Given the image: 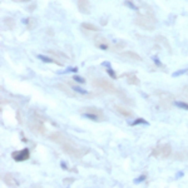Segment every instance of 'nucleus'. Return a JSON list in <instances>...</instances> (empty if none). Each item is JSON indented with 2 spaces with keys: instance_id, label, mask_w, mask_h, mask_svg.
Listing matches in <instances>:
<instances>
[{
  "instance_id": "7",
  "label": "nucleus",
  "mask_w": 188,
  "mask_h": 188,
  "mask_svg": "<svg viewBox=\"0 0 188 188\" xmlns=\"http://www.w3.org/2000/svg\"><path fill=\"white\" fill-rule=\"evenodd\" d=\"M187 72H188V68H184V69H181V70L174 72V73L172 74V77H179V75H182V74H184V73H187Z\"/></svg>"
},
{
  "instance_id": "13",
  "label": "nucleus",
  "mask_w": 188,
  "mask_h": 188,
  "mask_svg": "<svg viewBox=\"0 0 188 188\" xmlns=\"http://www.w3.org/2000/svg\"><path fill=\"white\" fill-rule=\"evenodd\" d=\"M107 73H108V75L111 78H117V75H115V73H114V70L112 68H107Z\"/></svg>"
},
{
  "instance_id": "9",
  "label": "nucleus",
  "mask_w": 188,
  "mask_h": 188,
  "mask_svg": "<svg viewBox=\"0 0 188 188\" xmlns=\"http://www.w3.org/2000/svg\"><path fill=\"white\" fill-rule=\"evenodd\" d=\"M69 72H73V73H77L78 72V68L75 66H72V68H68V69H65V70H63V72H59V74H65V73H69Z\"/></svg>"
},
{
  "instance_id": "21",
  "label": "nucleus",
  "mask_w": 188,
  "mask_h": 188,
  "mask_svg": "<svg viewBox=\"0 0 188 188\" xmlns=\"http://www.w3.org/2000/svg\"><path fill=\"white\" fill-rule=\"evenodd\" d=\"M23 2H28V0H23Z\"/></svg>"
},
{
  "instance_id": "20",
  "label": "nucleus",
  "mask_w": 188,
  "mask_h": 188,
  "mask_svg": "<svg viewBox=\"0 0 188 188\" xmlns=\"http://www.w3.org/2000/svg\"><path fill=\"white\" fill-rule=\"evenodd\" d=\"M60 166H62V168H64V169L66 168V164H65L64 162H62V163H60Z\"/></svg>"
},
{
  "instance_id": "8",
  "label": "nucleus",
  "mask_w": 188,
  "mask_h": 188,
  "mask_svg": "<svg viewBox=\"0 0 188 188\" xmlns=\"http://www.w3.org/2000/svg\"><path fill=\"white\" fill-rule=\"evenodd\" d=\"M83 117H85L88 119H92V120H98V117L96 114H92V113H84Z\"/></svg>"
},
{
  "instance_id": "3",
  "label": "nucleus",
  "mask_w": 188,
  "mask_h": 188,
  "mask_svg": "<svg viewBox=\"0 0 188 188\" xmlns=\"http://www.w3.org/2000/svg\"><path fill=\"white\" fill-rule=\"evenodd\" d=\"M139 124H144V126H149V123L147 122L145 119H143V118H138V119H136L134 122H132L130 123V126H139Z\"/></svg>"
},
{
  "instance_id": "1",
  "label": "nucleus",
  "mask_w": 188,
  "mask_h": 188,
  "mask_svg": "<svg viewBox=\"0 0 188 188\" xmlns=\"http://www.w3.org/2000/svg\"><path fill=\"white\" fill-rule=\"evenodd\" d=\"M13 158H14V160H17V162H23V160H26L29 158V149L28 148H24L19 152H14L11 154Z\"/></svg>"
},
{
  "instance_id": "19",
  "label": "nucleus",
  "mask_w": 188,
  "mask_h": 188,
  "mask_svg": "<svg viewBox=\"0 0 188 188\" xmlns=\"http://www.w3.org/2000/svg\"><path fill=\"white\" fill-rule=\"evenodd\" d=\"M21 23H23V24H28V23H29V19H28V18H25V19L21 20Z\"/></svg>"
},
{
  "instance_id": "17",
  "label": "nucleus",
  "mask_w": 188,
  "mask_h": 188,
  "mask_svg": "<svg viewBox=\"0 0 188 188\" xmlns=\"http://www.w3.org/2000/svg\"><path fill=\"white\" fill-rule=\"evenodd\" d=\"M102 65L103 66H107V68H111V63L109 62H104V63H102Z\"/></svg>"
},
{
  "instance_id": "15",
  "label": "nucleus",
  "mask_w": 188,
  "mask_h": 188,
  "mask_svg": "<svg viewBox=\"0 0 188 188\" xmlns=\"http://www.w3.org/2000/svg\"><path fill=\"white\" fill-rule=\"evenodd\" d=\"M117 109H118L120 113H123L124 115H126V114H130V112H128L127 109H122V108H120V107H117Z\"/></svg>"
},
{
  "instance_id": "18",
  "label": "nucleus",
  "mask_w": 188,
  "mask_h": 188,
  "mask_svg": "<svg viewBox=\"0 0 188 188\" xmlns=\"http://www.w3.org/2000/svg\"><path fill=\"white\" fill-rule=\"evenodd\" d=\"M183 176V172H178L177 174H176V178H181Z\"/></svg>"
},
{
  "instance_id": "6",
  "label": "nucleus",
  "mask_w": 188,
  "mask_h": 188,
  "mask_svg": "<svg viewBox=\"0 0 188 188\" xmlns=\"http://www.w3.org/2000/svg\"><path fill=\"white\" fill-rule=\"evenodd\" d=\"M72 89L74 90V92H77V93H79V94H88V92L85 90V89H83V88H80V87H72Z\"/></svg>"
},
{
  "instance_id": "5",
  "label": "nucleus",
  "mask_w": 188,
  "mask_h": 188,
  "mask_svg": "<svg viewBox=\"0 0 188 188\" xmlns=\"http://www.w3.org/2000/svg\"><path fill=\"white\" fill-rule=\"evenodd\" d=\"M174 104H176V107H178V108H181V109L188 111V104L184 103V102H174Z\"/></svg>"
},
{
  "instance_id": "10",
  "label": "nucleus",
  "mask_w": 188,
  "mask_h": 188,
  "mask_svg": "<svg viewBox=\"0 0 188 188\" xmlns=\"http://www.w3.org/2000/svg\"><path fill=\"white\" fill-rule=\"evenodd\" d=\"M124 4H126L127 6H129V8L132 9V10H138V6H137L136 4H133L132 2H129V0H127V2H126Z\"/></svg>"
},
{
  "instance_id": "12",
  "label": "nucleus",
  "mask_w": 188,
  "mask_h": 188,
  "mask_svg": "<svg viewBox=\"0 0 188 188\" xmlns=\"http://www.w3.org/2000/svg\"><path fill=\"white\" fill-rule=\"evenodd\" d=\"M145 176H144V174H142V176H139L138 178H136V179H134V183H136V184H138V183H142L143 181H145Z\"/></svg>"
},
{
  "instance_id": "4",
  "label": "nucleus",
  "mask_w": 188,
  "mask_h": 188,
  "mask_svg": "<svg viewBox=\"0 0 188 188\" xmlns=\"http://www.w3.org/2000/svg\"><path fill=\"white\" fill-rule=\"evenodd\" d=\"M36 57H38V59H40V60L44 62V63H54V60H53L51 58L45 57V55H43V54H38Z\"/></svg>"
},
{
  "instance_id": "16",
  "label": "nucleus",
  "mask_w": 188,
  "mask_h": 188,
  "mask_svg": "<svg viewBox=\"0 0 188 188\" xmlns=\"http://www.w3.org/2000/svg\"><path fill=\"white\" fill-rule=\"evenodd\" d=\"M98 48L102 49V50H107V49H108V45H107V44H99Z\"/></svg>"
},
{
  "instance_id": "14",
  "label": "nucleus",
  "mask_w": 188,
  "mask_h": 188,
  "mask_svg": "<svg viewBox=\"0 0 188 188\" xmlns=\"http://www.w3.org/2000/svg\"><path fill=\"white\" fill-rule=\"evenodd\" d=\"M152 59H153V62H154V63H156V64H157L158 66H163V64L160 63V60H159V59H158L157 57H152Z\"/></svg>"
},
{
  "instance_id": "2",
  "label": "nucleus",
  "mask_w": 188,
  "mask_h": 188,
  "mask_svg": "<svg viewBox=\"0 0 188 188\" xmlns=\"http://www.w3.org/2000/svg\"><path fill=\"white\" fill-rule=\"evenodd\" d=\"M169 145H162V147H159V148L156 151V154H159V156H162V157H166L169 154Z\"/></svg>"
},
{
  "instance_id": "11",
  "label": "nucleus",
  "mask_w": 188,
  "mask_h": 188,
  "mask_svg": "<svg viewBox=\"0 0 188 188\" xmlns=\"http://www.w3.org/2000/svg\"><path fill=\"white\" fill-rule=\"evenodd\" d=\"M73 79L75 80V82L80 83V84H84V83H85V79H84V78H82V77H79V75H74V77H73Z\"/></svg>"
}]
</instances>
